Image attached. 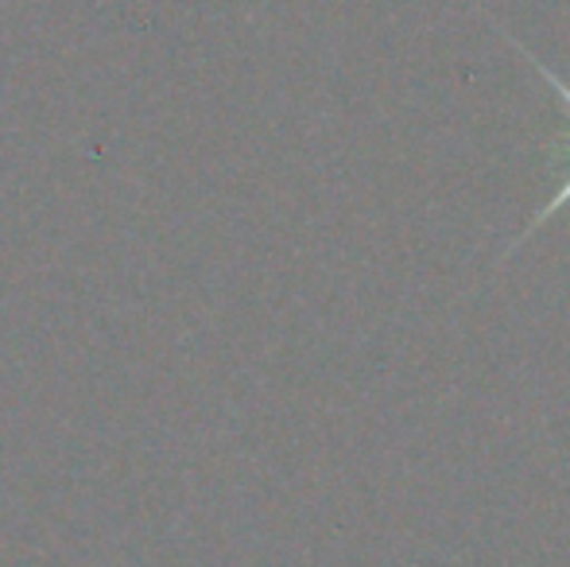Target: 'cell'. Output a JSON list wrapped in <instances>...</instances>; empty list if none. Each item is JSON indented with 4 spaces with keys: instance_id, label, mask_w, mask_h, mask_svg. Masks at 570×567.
I'll return each instance as SVG.
<instances>
[{
    "instance_id": "1",
    "label": "cell",
    "mask_w": 570,
    "mask_h": 567,
    "mask_svg": "<svg viewBox=\"0 0 570 567\" xmlns=\"http://www.w3.org/2000/svg\"><path fill=\"white\" fill-rule=\"evenodd\" d=\"M509 43H512V47H517V51H520V55H524V59H528V62H532V67H535V70H540V78H543V82H548V86H551V90H556V94H559V101H563V106H567V114H570V86L563 82V78H559V75H556V70H551V67H543V62H540V59H535V55H532V51H528V47H524V43H517V39H512V36H509ZM567 148H570V133H567ZM563 206H570V167H567V179H563V187H559V190H556V198H551V203H548V206H543V211H540V214H535V218H532V226H528V229H524V237H528V234H535V229H540V226H543V222H548V218H551V214H559V211H563Z\"/></svg>"
}]
</instances>
